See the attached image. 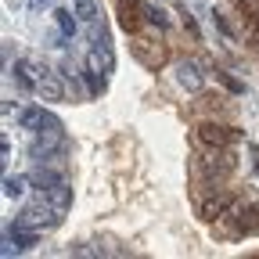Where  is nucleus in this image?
Here are the masks:
<instances>
[{"label": "nucleus", "instance_id": "1", "mask_svg": "<svg viewBox=\"0 0 259 259\" xmlns=\"http://www.w3.org/2000/svg\"><path fill=\"white\" fill-rule=\"evenodd\" d=\"M238 202H241L238 187H227V184H220V187H205V191H194L198 220H205V223H223V216L231 212Z\"/></svg>", "mask_w": 259, "mask_h": 259}, {"label": "nucleus", "instance_id": "2", "mask_svg": "<svg viewBox=\"0 0 259 259\" xmlns=\"http://www.w3.org/2000/svg\"><path fill=\"white\" fill-rule=\"evenodd\" d=\"M241 141V130L227 126L223 119H198L194 122V144L198 148H212V151H234V144Z\"/></svg>", "mask_w": 259, "mask_h": 259}, {"label": "nucleus", "instance_id": "3", "mask_svg": "<svg viewBox=\"0 0 259 259\" xmlns=\"http://www.w3.org/2000/svg\"><path fill=\"white\" fill-rule=\"evenodd\" d=\"M61 216H65V212H58V209L44 198V194H36V202L22 205V212L15 216V223H18V227H29V231H51V227L61 223Z\"/></svg>", "mask_w": 259, "mask_h": 259}, {"label": "nucleus", "instance_id": "4", "mask_svg": "<svg viewBox=\"0 0 259 259\" xmlns=\"http://www.w3.org/2000/svg\"><path fill=\"white\" fill-rule=\"evenodd\" d=\"M223 220L231 223V227H227V234H231V238L255 234V231H259V202H238Z\"/></svg>", "mask_w": 259, "mask_h": 259}, {"label": "nucleus", "instance_id": "5", "mask_svg": "<svg viewBox=\"0 0 259 259\" xmlns=\"http://www.w3.org/2000/svg\"><path fill=\"white\" fill-rule=\"evenodd\" d=\"M130 51H134V58L144 65V69H151V72L166 69V61H169V47L162 44V40H144V36H134Z\"/></svg>", "mask_w": 259, "mask_h": 259}, {"label": "nucleus", "instance_id": "6", "mask_svg": "<svg viewBox=\"0 0 259 259\" xmlns=\"http://www.w3.org/2000/svg\"><path fill=\"white\" fill-rule=\"evenodd\" d=\"M18 119H22L25 130H32V134H61V122L51 112H44V108H25Z\"/></svg>", "mask_w": 259, "mask_h": 259}, {"label": "nucleus", "instance_id": "7", "mask_svg": "<svg viewBox=\"0 0 259 259\" xmlns=\"http://www.w3.org/2000/svg\"><path fill=\"white\" fill-rule=\"evenodd\" d=\"M177 83H180L184 90H202V83H205L202 65L191 61V58H180V61H177Z\"/></svg>", "mask_w": 259, "mask_h": 259}, {"label": "nucleus", "instance_id": "8", "mask_svg": "<svg viewBox=\"0 0 259 259\" xmlns=\"http://www.w3.org/2000/svg\"><path fill=\"white\" fill-rule=\"evenodd\" d=\"M198 112L209 115V119H223L227 112H231V105H227V97L209 90V94H198Z\"/></svg>", "mask_w": 259, "mask_h": 259}, {"label": "nucleus", "instance_id": "9", "mask_svg": "<svg viewBox=\"0 0 259 259\" xmlns=\"http://www.w3.org/2000/svg\"><path fill=\"white\" fill-rule=\"evenodd\" d=\"M44 198L58 209V212H69V205H72V187H69V180H61V184H54V187H47V191H40Z\"/></svg>", "mask_w": 259, "mask_h": 259}, {"label": "nucleus", "instance_id": "10", "mask_svg": "<svg viewBox=\"0 0 259 259\" xmlns=\"http://www.w3.org/2000/svg\"><path fill=\"white\" fill-rule=\"evenodd\" d=\"M32 187H40V191H47V187H54V184H61L65 177L54 169V166H36V169H32Z\"/></svg>", "mask_w": 259, "mask_h": 259}, {"label": "nucleus", "instance_id": "11", "mask_svg": "<svg viewBox=\"0 0 259 259\" xmlns=\"http://www.w3.org/2000/svg\"><path fill=\"white\" fill-rule=\"evenodd\" d=\"M72 11H76V18H79V22H87V25H97V22H101L97 0H72Z\"/></svg>", "mask_w": 259, "mask_h": 259}, {"label": "nucleus", "instance_id": "12", "mask_svg": "<svg viewBox=\"0 0 259 259\" xmlns=\"http://www.w3.org/2000/svg\"><path fill=\"white\" fill-rule=\"evenodd\" d=\"M54 22H58V29L65 32V36H76V22H79V18H76L72 8H58V11H54Z\"/></svg>", "mask_w": 259, "mask_h": 259}, {"label": "nucleus", "instance_id": "13", "mask_svg": "<svg viewBox=\"0 0 259 259\" xmlns=\"http://www.w3.org/2000/svg\"><path fill=\"white\" fill-rule=\"evenodd\" d=\"M245 40L252 44V51H259V18L245 22Z\"/></svg>", "mask_w": 259, "mask_h": 259}, {"label": "nucleus", "instance_id": "14", "mask_svg": "<svg viewBox=\"0 0 259 259\" xmlns=\"http://www.w3.org/2000/svg\"><path fill=\"white\" fill-rule=\"evenodd\" d=\"M144 18H148V22H155L158 29H169V18H166V15H162L158 8H144Z\"/></svg>", "mask_w": 259, "mask_h": 259}, {"label": "nucleus", "instance_id": "15", "mask_svg": "<svg viewBox=\"0 0 259 259\" xmlns=\"http://www.w3.org/2000/svg\"><path fill=\"white\" fill-rule=\"evenodd\" d=\"M22 180L18 177H4V194H8V198H18V194H22Z\"/></svg>", "mask_w": 259, "mask_h": 259}, {"label": "nucleus", "instance_id": "16", "mask_svg": "<svg viewBox=\"0 0 259 259\" xmlns=\"http://www.w3.org/2000/svg\"><path fill=\"white\" fill-rule=\"evenodd\" d=\"M180 22H184V29L191 32V36L198 40V25H194V18H191V11H187V8H180Z\"/></svg>", "mask_w": 259, "mask_h": 259}, {"label": "nucleus", "instance_id": "17", "mask_svg": "<svg viewBox=\"0 0 259 259\" xmlns=\"http://www.w3.org/2000/svg\"><path fill=\"white\" fill-rule=\"evenodd\" d=\"M216 25H220V32H223L227 40H234V36H238V32L231 29V22H227V15H220V11H216Z\"/></svg>", "mask_w": 259, "mask_h": 259}, {"label": "nucleus", "instance_id": "18", "mask_svg": "<svg viewBox=\"0 0 259 259\" xmlns=\"http://www.w3.org/2000/svg\"><path fill=\"white\" fill-rule=\"evenodd\" d=\"M220 79L227 83V90H231V94H241V90H245V87H241L238 79H231V76H223V72H220Z\"/></svg>", "mask_w": 259, "mask_h": 259}, {"label": "nucleus", "instance_id": "19", "mask_svg": "<svg viewBox=\"0 0 259 259\" xmlns=\"http://www.w3.org/2000/svg\"><path fill=\"white\" fill-rule=\"evenodd\" d=\"M115 4H119V8H137V11H144L141 0H115Z\"/></svg>", "mask_w": 259, "mask_h": 259}, {"label": "nucleus", "instance_id": "20", "mask_svg": "<svg viewBox=\"0 0 259 259\" xmlns=\"http://www.w3.org/2000/svg\"><path fill=\"white\" fill-rule=\"evenodd\" d=\"M8 8H11V11H18V8H22V0H8Z\"/></svg>", "mask_w": 259, "mask_h": 259}, {"label": "nucleus", "instance_id": "21", "mask_svg": "<svg viewBox=\"0 0 259 259\" xmlns=\"http://www.w3.org/2000/svg\"><path fill=\"white\" fill-rule=\"evenodd\" d=\"M36 4H51V0H36Z\"/></svg>", "mask_w": 259, "mask_h": 259}, {"label": "nucleus", "instance_id": "22", "mask_svg": "<svg viewBox=\"0 0 259 259\" xmlns=\"http://www.w3.org/2000/svg\"><path fill=\"white\" fill-rule=\"evenodd\" d=\"M255 54H259V51H255Z\"/></svg>", "mask_w": 259, "mask_h": 259}]
</instances>
